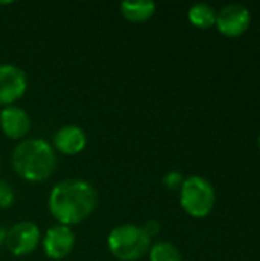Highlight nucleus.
<instances>
[{"mask_svg": "<svg viewBox=\"0 0 260 261\" xmlns=\"http://www.w3.org/2000/svg\"><path fill=\"white\" fill-rule=\"evenodd\" d=\"M28 90V76L15 64H0V107L15 106Z\"/></svg>", "mask_w": 260, "mask_h": 261, "instance_id": "nucleus-5", "label": "nucleus"}, {"mask_svg": "<svg viewBox=\"0 0 260 261\" xmlns=\"http://www.w3.org/2000/svg\"><path fill=\"white\" fill-rule=\"evenodd\" d=\"M143 231L146 232V236L152 240L153 237H156L159 232H161V223L158 222V220H149V222H146L143 226Z\"/></svg>", "mask_w": 260, "mask_h": 261, "instance_id": "nucleus-16", "label": "nucleus"}, {"mask_svg": "<svg viewBox=\"0 0 260 261\" xmlns=\"http://www.w3.org/2000/svg\"><path fill=\"white\" fill-rule=\"evenodd\" d=\"M98 206V193L83 179H66L54 185L48 199V210L57 225L74 226L84 222Z\"/></svg>", "mask_w": 260, "mask_h": 261, "instance_id": "nucleus-1", "label": "nucleus"}, {"mask_svg": "<svg viewBox=\"0 0 260 261\" xmlns=\"http://www.w3.org/2000/svg\"><path fill=\"white\" fill-rule=\"evenodd\" d=\"M0 128L12 141H23L31 130V118L18 106H8L0 110Z\"/></svg>", "mask_w": 260, "mask_h": 261, "instance_id": "nucleus-9", "label": "nucleus"}, {"mask_svg": "<svg viewBox=\"0 0 260 261\" xmlns=\"http://www.w3.org/2000/svg\"><path fill=\"white\" fill-rule=\"evenodd\" d=\"M259 148H260V138H259Z\"/></svg>", "mask_w": 260, "mask_h": 261, "instance_id": "nucleus-18", "label": "nucleus"}, {"mask_svg": "<svg viewBox=\"0 0 260 261\" xmlns=\"http://www.w3.org/2000/svg\"><path fill=\"white\" fill-rule=\"evenodd\" d=\"M182 182H184V176H182L179 171H170V173H167V174L162 177L164 187H166L167 190H170V191L181 190Z\"/></svg>", "mask_w": 260, "mask_h": 261, "instance_id": "nucleus-15", "label": "nucleus"}, {"mask_svg": "<svg viewBox=\"0 0 260 261\" xmlns=\"http://www.w3.org/2000/svg\"><path fill=\"white\" fill-rule=\"evenodd\" d=\"M152 240L146 236L141 226L120 225L107 236V248L120 261H138L149 254Z\"/></svg>", "mask_w": 260, "mask_h": 261, "instance_id": "nucleus-3", "label": "nucleus"}, {"mask_svg": "<svg viewBox=\"0 0 260 261\" xmlns=\"http://www.w3.org/2000/svg\"><path fill=\"white\" fill-rule=\"evenodd\" d=\"M216 15H218V12L208 3H196L188 9L190 23L199 29H208V28L215 26Z\"/></svg>", "mask_w": 260, "mask_h": 261, "instance_id": "nucleus-12", "label": "nucleus"}, {"mask_svg": "<svg viewBox=\"0 0 260 261\" xmlns=\"http://www.w3.org/2000/svg\"><path fill=\"white\" fill-rule=\"evenodd\" d=\"M156 5L153 2H123L120 5L121 15L130 23H144L153 17Z\"/></svg>", "mask_w": 260, "mask_h": 261, "instance_id": "nucleus-11", "label": "nucleus"}, {"mask_svg": "<svg viewBox=\"0 0 260 261\" xmlns=\"http://www.w3.org/2000/svg\"><path fill=\"white\" fill-rule=\"evenodd\" d=\"M11 164L17 176L28 182H43L57 168L54 147L41 138H26L20 141L11 156Z\"/></svg>", "mask_w": 260, "mask_h": 261, "instance_id": "nucleus-2", "label": "nucleus"}, {"mask_svg": "<svg viewBox=\"0 0 260 261\" xmlns=\"http://www.w3.org/2000/svg\"><path fill=\"white\" fill-rule=\"evenodd\" d=\"M216 202V193L210 180L201 176L185 177L179 190V203L182 210L196 219L207 217Z\"/></svg>", "mask_w": 260, "mask_h": 261, "instance_id": "nucleus-4", "label": "nucleus"}, {"mask_svg": "<svg viewBox=\"0 0 260 261\" xmlns=\"http://www.w3.org/2000/svg\"><path fill=\"white\" fill-rule=\"evenodd\" d=\"M6 234H8V229H5V228L0 226V246L5 245V242H6Z\"/></svg>", "mask_w": 260, "mask_h": 261, "instance_id": "nucleus-17", "label": "nucleus"}, {"mask_svg": "<svg viewBox=\"0 0 260 261\" xmlns=\"http://www.w3.org/2000/svg\"><path fill=\"white\" fill-rule=\"evenodd\" d=\"M87 145V135L78 125H64L54 135V150L64 156L80 154Z\"/></svg>", "mask_w": 260, "mask_h": 261, "instance_id": "nucleus-10", "label": "nucleus"}, {"mask_svg": "<svg viewBox=\"0 0 260 261\" xmlns=\"http://www.w3.org/2000/svg\"><path fill=\"white\" fill-rule=\"evenodd\" d=\"M41 243L40 228L32 222H18L8 229L5 246L8 251L17 257L28 255L37 249Z\"/></svg>", "mask_w": 260, "mask_h": 261, "instance_id": "nucleus-6", "label": "nucleus"}, {"mask_svg": "<svg viewBox=\"0 0 260 261\" xmlns=\"http://www.w3.org/2000/svg\"><path fill=\"white\" fill-rule=\"evenodd\" d=\"M149 261H182L179 249L170 242H158L149 249Z\"/></svg>", "mask_w": 260, "mask_h": 261, "instance_id": "nucleus-13", "label": "nucleus"}, {"mask_svg": "<svg viewBox=\"0 0 260 261\" xmlns=\"http://www.w3.org/2000/svg\"><path fill=\"white\" fill-rule=\"evenodd\" d=\"M14 202H15V191H14L12 185L3 179H0V208L8 210L12 206Z\"/></svg>", "mask_w": 260, "mask_h": 261, "instance_id": "nucleus-14", "label": "nucleus"}, {"mask_svg": "<svg viewBox=\"0 0 260 261\" xmlns=\"http://www.w3.org/2000/svg\"><path fill=\"white\" fill-rule=\"evenodd\" d=\"M251 23L250 11L239 3H231L224 6L216 15V28L225 37L242 35Z\"/></svg>", "mask_w": 260, "mask_h": 261, "instance_id": "nucleus-8", "label": "nucleus"}, {"mask_svg": "<svg viewBox=\"0 0 260 261\" xmlns=\"http://www.w3.org/2000/svg\"><path fill=\"white\" fill-rule=\"evenodd\" d=\"M41 246L48 258L55 261L63 260L74 251L75 234L69 226H63V225L51 226L41 237Z\"/></svg>", "mask_w": 260, "mask_h": 261, "instance_id": "nucleus-7", "label": "nucleus"}]
</instances>
